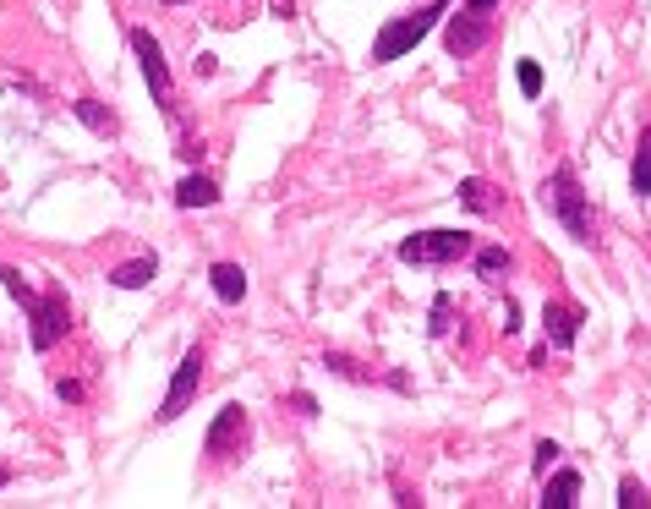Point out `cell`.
I'll return each mask as SVG.
<instances>
[{
    "label": "cell",
    "instance_id": "1",
    "mask_svg": "<svg viewBox=\"0 0 651 509\" xmlns=\"http://www.w3.org/2000/svg\"><path fill=\"white\" fill-rule=\"evenodd\" d=\"M542 208L564 225V236H575V241H591V203H586V192H580V176H575V165H558L548 181H542Z\"/></svg>",
    "mask_w": 651,
    "mask_h": 509
},
{
    "label": "cell",
    "instance_id": "2",
    "mask_svg": "<svg viewBox=\"0 0 651 509\" xmlns=\"http://www.w3.org/2000/svg\"><path fill=\"white\" fill-rule=\"evenodd\" d=\"M444 11H449V0H427V6L411 11V17H389L378 28V39H372V61L389 66V61H400V55H411L416 44L438 28V17H444Z\"/></svg>",
    "mask_w": 651,
    "mask_h": 509
},
{
    "label": "cell",
    "instance_id": "3",
    "mask_svg": "<svg viewBox=\"0 0 651 509\" xmlns=\"http://www.w3.org/2000/svg\"><path fill=\"white\" fill-rule=\"evenodd\" d=\"M126 44H132L137 66H143V83H148V94H154V104L165 110V121H170V126H181L176 77H170V61H165V50H159V39H154L148 28H132V33H126Z\"/></svg>",
    "mask_w": 651,
    "mask_h": 509
},
{
    "label": "cell",
    "instance_id": "4",
    "mask_svg": "<svg viewBox=\"0 0 651 509\" xmlns=\"http://www.w3.org/2000/svg\"><path fill=\"white\" fill-rule=\"evenodd\" d=\"M476 241L465 230H416V236L400 241V263H416V269H444V263L471 258Z\"/></svg>",
    "mask_w": 651,
    "mask_h": 509
},
{
    "label": "cell",
    "instance_id": "5",
    "mask_svg": "<svg viewBox=\"0 0 651 509\" xmlns=\"http://www.w3.org/2000/svg\"><path fill=\"white\" fill-rule=\"evenodd\" d=\"M33 323V351H55V345L66 340V329H72V302H66V291H44L33 296V307H22Z\"/></svg>",
    "mask_w": 651,
    "mask_h": 509
},
{
    "label": "cell",
    "instance_id": "6",
    "mask_svg": "<svg viewBox=\"0 0 651 509\" xmlns=\"http://www.w3.org/2000/svg\"><path fill=\"white\" fill-rule=\"evenodd\" d=\"M247 433H252V422H247V406H219V416L208 422V433H203V455H214V460H225V455H236L241 444H247Z\"/></svg>",
    "mask_w": 651,
    "mask_h": 509
},
{
    "label": "cell",
    "instance_id": "7",
    "mask_svg": "<svg viewBox=\"0 0 651 509\" xmlns=\"http://www.w3.org/2000/svg\"><path fill=\"white\" fill-rule=\"evenodd\" d=\"M197 389H203V351H186L181 356V367H176V378H170V389H165V400H159V422H176V416L197 400Z\"/></svg>",
    "mask_w": 651,
    "mask_h": 509
},
{
    "label": "cell",
    "instance_id": "8",
    "mask_svg": "<svg viewBox=\"0 0 651 509\" xmlns=\"http://www.w3.org/2000/svg\"><path fill=\"white\" fill-rule=\"evenodd\" d=\"M487 33H493L487 17H476V11L460 6V17H449V28H444V50L455 55V61H471V55L487 44Z\"/></svg>",
    "mask_w": 651,
    "mask_h": 509
},
{
    "label": "cell",
    "instance_id": "9",
    "mask_svg": "<svg viewBox=\"0 0 651 509\" xmlns=\"http://www.w3.org/2000/svg\"><path fill=\"white\" fill-rule=\"evenodd\" d=\"M580 323H586V312L569 307V302H548V307H542V329H548V345H553V351H569V345H575Z\"/></svg>",
    "mask_w": 651,
    "mask_h": 509
},
{
    "label": "cell",
    "instance_id": "10",
    "mask_svg": "<svg viewBox=\"0 0 651 509\" xmlns=\"http://www.w3.org/2000/svg\"><path fill=\"white\" fill-rule=\"evenodd\" d=\"M208 285H214L219 302L236 307L241 296H247V269H241V263H214V269H208Z\"/></svg>",
    "mask_w": 651,
    "mask_h": 509
},
{
    "label": "cell",
    "instance_id": "11",
    "mask_svg": "<svg viewBox=\"0 0 651 509\" xmlns=\"http://www.w3.org/2000/svg\"><path fill=\"white\" fill-rule=\"evenodd\" d=\"M154 274H159L154 252H143V258H132V263H115V269H110V285H115V291H143Z\"/></svg>",
    "mask_w": 651,
    "mask_h": 509
},
{
    "label": "cell",
    "instance_id": "12",
    "mask_svg": "<svg viewBox=\"0 0 651 509\" xmlns=\"http://www.w3.org/2000/svg\"><path fill=\"white\" fill-rule=\"evenodd\" d=\"M460 203L471 208V214H498V208H504V198L493 192V181H482V176H465L460 181Z\"/></svg>",
    "mask_w": 651,
    "mask_h": 509
},
{
    "label": "cell",
    "instance_id": "13",
    "mask_svg": "<svg viewBox=\"0 0 651 509\" xmlns=\"http://www.w3.org/2000/svg\"><path fill=\"white\" fill-rule=\"evenodd\" d=\"M72 115L88 126V132H99V137H115V132H121V121H115V110H104L99 99H72Z\"/></svg>",
    "mask_w": 651,
    "mask_h": 509
},
{
    "label": "cell",
    "instance_id": "14",
    "mask_svg": "<svg viewBox=\"0 0 651 509\" xmlns=\"http://www.w3.org/2000/svg\"><path fill=\"white\" fill-rule=\"evenodd\" d=\"M219 203V187L208 176H181L176 187V208H214Z\"/></svg>",
    "mask_w": 651,
    "mask_h": 509
},
{
    "label": "cell",
    "instance_id": "15",
    "mask_svg": "<svg viewBox=\"0 0 651 509\" xmlns=\"http://www.w3.org/2000/svg\"><path fill=\"white\" fill-rule=\"evenodd\" d=\"M580 499V471H558V477L542 488V509H569Z\"/></svg>",
    "mask_w": 651,
    "mask_h": 509
},
{
    "label": "cell",
    "instance_id": "16",
    "mask_svg": "<svg viewBox=\"0 0 651 509\" xmlns=\"http://www.w3.org/2000/svg\"><path fill=\"white\" fill-rule=\"evenodd\" d=\"M630 187H635V198H651V126H646V132H641V143H635Z\"/></svg>",
    "mask_w": 651,
    "mask_h": 509
},
{
    "label": "cell",
    "instance_id": "17",
    "mask_svg": "<svg viewBox=\"0 0 651 509\" xmlns=\"http://www.w3.org/2000/svg\"><path fill=\"white\" fill-rule=\"evenodd\" d=\"M515 269V252L509 247H482L476 252V274H482V280H498V274H509Z\"/></svg>",
    "mask_w": 651,
    "mask_h": 509
},
{
    "label": "cell",
    "instance_id": "18",
    "mask_svg": "<svg viewBox=\"0 0 651 509\" xmlns=\"http://www.w3.org/2000/svg\"><path fill=\"white\" fill-rule=\"evenodd\" d=\"M515 83H520V94H526V99H537L542 94V66L537 61H520L515 66Z\"/></svg>",
    "mask_w": 651,
    "mask_h": 509
},
{
    "label": "cell",
    "instance_id": "19",
    "mask_svg": "<svg viewBox=\"0 0 651 509\" xmlns=\"http://www.w3.org/2000/svg\"><path fill=\"white\" fill-rule=\"evenodd\" d=\"M323 367H329V373H340V378H356V384L372 378V373H362V362H351L345 351H329V356H323Z\"/></svg>",
    "mask_w": 651,
    "mask_h": 509
},
{
    "label": "cell",
    "instance_id": "20",
    "mask_svg": "<svg viewBox=\"0 0 651 509\" xmlns=\"http://www.w3.org/2000/svg\"><path fill=\"white\" fill-rule=\"evenodd\" d=\"M0 280H6V291H11V302H22V307H33V285L22 280V269H0Z\"/></svg>",
    "mask_w": 651,
    "mask_h": 509
},
{
    "label": "cell",
    "instance_id": "21",
    "mask_svg": "<svg viewBox=\"0 0 651 509\" xmlns=\"http://www.w3.org/2000/svg\"><path fill=\"white\" fill-rule=\"evenodd\" d=\"M646 504H651L646 488H641L635 477H624V482H619V509H646Z\"/></svg>",
    "mask_w": 651,
    "mask_h": 509
},
{
    "label": "cell",
    "instance_id": "22",
    "mask_svg": "<svg viewBox=\"0 0 651 509\" xmlns=\"http://www.w3.org/2000/svg\"><path fill=\"white\" fill-rule=\"evenodd\" d=\"M558 455H564V449H558L553 438H542V444H537V460H531V466H537V477H548V466H558Z\"/></svg>",
    "mask_w": 651,
    "mask_h": 509
},
{
    "label": "cell",
    "instance_id": "23",
    "mask_svg": "<svg viewBox=\"0 0 651 509\" xmlns=\"http://www.w3.org/2000/svg\"><path fill=\"white\" fill-rule=\"evenodd\" d=\"M55 395H61L66 406H83V395H88V389L77 384V378H61V384H55Z\"/></svg>",
    "mask_w": 651,
    "mask_h": 509
},
{
    "label": "cell",
    "instance_id": "24",
    "mask_svg": "<svg viewBox=\"0 0 651 509\" xmlns=\"http://www.w3.org/2000/svg\"><path fill=\"white\" fill-rule=\"evenodd\" d=\"M449 312H455V302L438 296V302H433V334H449Z\"/></svg>",
    "mask_w": 651,
    "mask_h": 509
},
{
    "label": "cell",
    "instance_id": "25",
    "mask_svg": "<svg viewBox=\"0 0 651 509\" xmlns=\"http://www.w3.org/2000/svg\"><path fill=\"white\" fill-rule=\"evenodd\" d=\"M290 406H296L301 416H312V411H318V400H312V395H290Z\"/></svg>",
    "mask_w": 651,
    "mask_h": 509
},
{
    "label": "cell",
    "instance_id": "26",
    "mask_svg": "<svg viewBox=\"0 0 651 509\" xmlns=\"http://www.w3.org/2000/svg\"><path fill=\"white\" fill-rule=\"evenodd\" d=\"M498 0H465V11H476V17H493Z\"/></svg>",
    "mask_w": 651,
    "mask_h": 509
},
{
    "label": "cell",
    "instance_id": "27",
    "mask_svg": "<svg viewBox=\"0 0 651 509\" xmlns=\"http://www.w3.org/2000/svg\"><path fill=\"white\" fill-rule=\"evenodd\" d=\"M6 482H11V471H6V466H0V488H6Z\"/></svg>",
    "mask_w": 651,
    "mask_h": 509
},
{
    "label": "cell",
    "instance_id": "28",
    "mask_svg": "<svg viewBox=\"0 0 651 509\" xmlns=\"http://www.w3.org/2000/svg\"><path fill=\"white\" fill-rule=\"evenodd\" d=\"M159 6H186V0H159Z\"/></svg>",
    "mask_w": 651,
    "mask_h": 509
}]
</instances>
